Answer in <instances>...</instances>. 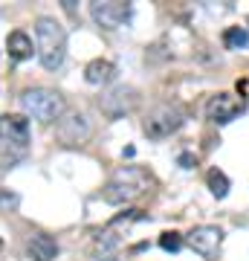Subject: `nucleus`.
Returning <instances> with one entry per match:
<instances>
[{"label":"nucleus","instance_id":"obj_1","mask_svg":"<svg viewBox=\"0 0 249 261\" xmlns=\"http://www.w3.org/2000/svg\"><path fill=\"white\" fill-rule=\"evenodd\" d=\"M35 53L44 70H58L67 56V32L56 18L35 20Z\"/></svg>","mask_w":249,"mask_h":261},{"label":"nucleus","instance_id":"obj_2","mask_svg":"<svg viewBox=\"0 0 249 261\" xmlns=\"http://www.w3.org/2000/svg\"><path fill=\"white\" fill-rule=\"evenodd\" d=\"M148 183H151L148 171H142L139 166H122V168H116L110 174V180L104 183L102 197H104V203H113V206L130 203V200H136V197L145 192Z\"/></svg>","mask_w":249,"mask_h":261},{"label":"nucleus","instance_id":"obj_3","mask_svg":"<svg viewBox=\"0 0 249 261\" xmlns=\"http://www.w3.org/2000/svg\"><path fill=\"white\" fill-rule=\"evenodd\" d=\"M20 108L26 116L38 119L41 125H49V122H58L67 111L64 96L56 93V90H46V87H29L20 93Z\"/></svg>","mask_w":249,"mask_h":261},{"label":"nucleus","instance_id":"obj_4","mask_svg":"<svg viewBox=\"0 0 249 261\" xmlns=\"http://www.w3.org/2000/svg\"><path fill=\"white\" fill-rule=\"evenodd\" d=\"M185 122V113L180 105H157L154 111L145 116V122H142V130H145L148 140H165V137H171L174 130H180V125Z\"/></svg>","mask_w":249,"mask_h":261},{"label":"nucleus","instance_id":"obj_5","mask_svg":"<svg viewBox=\"0 0 249 261\" xmlns=\"http://www.w3.org/2000/svg\"><path fill=\"white\" fill-rule=\"evenodd\" d=\"M133 15L130 3H119V0H96L90 3V18L102 29H119L125 27Z\"/></svg>","mask_w":249,"mask_h":261},{"label":"nucleus","instance_id":"obj_6","mask_svg":"<svg viewBox=\"0 0 249 261\" xmlns=\"http://www.w3.org/2000/svg\"><path fill=\"white\" fill-rule=\"evenodd\" d=\"M243 111H246V99L243 96H235V93H217L206 105V116L214 125H226V122L238 119Z\"/></svg>","mask_w":249,"mask_h":261},{"label":"nucleus","instance_id":"obj_7","mask_svg":"<svg viewBox=\"0 0 249 261\" xmlns=\"http://www.w3.org/2000/svg\"><path fill=\"white\" fill-rule=\"evenodd\" d=\"M0 142L15 151H26L29 145V119L23 113H3L0 116Z\"/></svg>","mask_w":249,"mask_h":261},{"label":"nucleus","instance_id":"obj_8","mask_svg":"<svg viewBox=\"0 0 249 261\" xmlns=\"http://www.w3.org/2000/svg\"><path fill=\"white\" fill-rule=\"evenodd\" d=\"M99 108H102V113H107L110 119H119V116H125L128 111L136 108V90L119 84V87L107 90V93L99 99Z\"/></svg>","mask_w":249,"mask_h":261},{"label":"nucleus","instance_id":"obj_9","mask_svg":"<svg viewBox=\"0 0 249 261\" xmlns=\"http://www.w3.org/2000/svg\"><path fill=\"white\" fill-rule=\"evenodd\" d=\"M185 241H188V247H191L194 252H200V255H214L223 244V229L220 226H212V224L194 226Z\"/></svg>","mask_w":249,"mask_h":261},{"label":"nucleus","instance_id":"obj_10","mask_svg":"<svg viewBox=\"0 0 249 261\" xmlns=\"http://www.w3.org/2000/svg\"><path fill=\"white\" fill-rule=\"evenodd\" d=\"M58 137L64 145H78L90 137V122L84 113H70V116H61L58 119Z\"/></svg>","mask_w":249,"mask_h":261},{"label":"nucleus","instance_id":"obj_11","mask_svg":"<svg viewBox=\"0 0 249 261\" xmlns=\"http://www.w3.org/2000/svg\"><path fill=\"white\" fill-rule=\"evenodd\" d=\"M26 255H29L32 261H56V255H58V241L52 238V235L38 232V235H32V238H29Z\"/></svg>","mask_w":249,"mask_h":261},{"label":"nucleus","instance_id":"obj_12","mask_svg":"<svg viewBox=\"0 0 249 261\" xmlns=\"http://www.w3.org/2000/svg\"><path fill=\"white\" fill-rule=\"evenodd\" d=\"M113 75H116V67H113L110 61H104V58H93L90 64L84 67V79H87V84H93V87L110 84Z\"/></svg>","mask_w":249,"mask_h":261},{"label":"nucleus","instance_id":"obj_13","mask_svg":"<svg viewBox=\"0 0 249 261\" xmlns=\"http://www.w3.org/2000/svg\"><path fill=\"white\" fill-rule=\"evenodd\" d=\"M6 49H9V56L15 58V61H26V58H32V53H35V44H32V38H29L26 32L15 29L9 35V41H6Z\"/></svg>","mask_w":249,"mask_h":261},{"label":"nucleus","instance_id":"obj_14","mask_svg":"<svg viewBox=\"0 0 249 261\" xmlns=\"http://www.w3.org/2000/svg\"><path fill=\"white\" fill-rule=\"evenodd\" d=\"M223 44L226 49H249V29L246 27H229L223 32Z\"/></svg>","mask_w":249,"mask_h":261},{"label":"nucleus","instance_id":"obj_15","mask_svg":"<svg viewBox=\"0 0 249 261\" xmlns=\"http://www.w3.org/2000/svg\"><path fill=\"white\" fill-rule=\"evenodd\" d=\"M206 183H209V189H212L214 197H226L229 195V177L223 174L220 168H212V171L206 174Z\"/></svg>","mask_w":249,"mask_h":261},{"label":"nucleus","instance_id":"obj_16","mask_svg":"<svg viewBox=\"0 0 249 261\" xmlns=\"http://www.w3.org/2000/svg\"><path fill=\"white\" fill-rule=\"evenodd\" d=\"M159 247L165 252H177L180 247H183V235L180 232H162L159 235Z\"/></svg>","mask_w":249,"mask_h":261},{"label":"nucleus","instance_id":"obj_17","mask_svg":"<svg viewBox=\"0 0 249 261\" xmlns=\"http://www.w3.org/2000/svg\"><path fill=\"white\" fill-rule=\"evenodd\" d=\"M0 206H3V209H6V206H18V195H6V192H3V189H0Z\"/></svg>","mask_w":249,"mask_h":261},{"label":"nucleus","instance_id":"obj_18","mask_svg":"<svg viewBox=\"0 0 249 261\" xmlns=\"http://www.w3.org/2000/svg\"><path fill=\"white\" fill-rule=\"evenodd\" d=\"M0 247H3V244H0Z\"/></svg>","mask_w":249,"mask_h":261}]
</instances>
